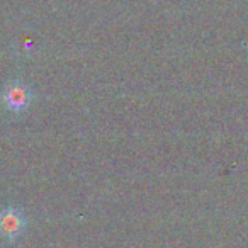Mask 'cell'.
<instances>
[{
	"mask_svg": "<svg viewBox=\"0 0 248 248\" xmlns=\"http://www.w3.org/2000/svg\"><path fill=\"white\" fill-rule=\"evenodd\" d=\"M2 102L7 107L11 112L21 114L31 106L32 102V92L26 83L19 82H9L4 87V92H2Z\"/></svg>",
	"mask_w": 248,
	"mask_h": 248,
	"instance_id": "obj_1",
	"label": "cell"
},
{
	"mask_svg": "<svg viewBox=\"0 0 248 248\" xmlns=\"http://www.w3.org/2000/svg\"><path fill=\"white\" fill-rule=\"evenodd\" d=\"M28 226L24 213L19 207L9 206L0 211V234L7 240H16L24 233Z\"/></svg>",
	"mask_w": 248,
	"mask_h": 248,
	"instance_id": "obj_2",
	"label": "cell"
}]
</instances>
